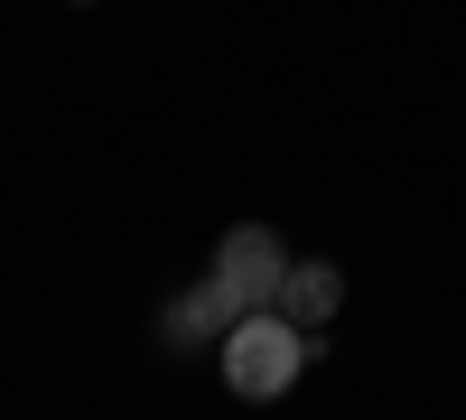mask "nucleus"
Here are the masks:
<instances>
[{
	"instance_id": "1",
	"label": "nucleus",
	"mask_w": 466,
	"mask_h": 420,
	"mask_svg": "<svg viewBox=\"0 0 466 420\" xmlns=\"http://www.w3.org/2000/svg\"><path fill=\"white\" fill-rule=\"evenodd\" d=\"M308 355H318V336H308L299 318H280V309H243V318L215 336V364H224V384L243 393V402H280L299 374H308Z\"/></svg>"
},
{
	"instance_id": "2",
	"label": "nucleus",
	"mask_w": 466,
	"mask_h": 420,
	"mask_svg": "<svg viewBox=\"0 0 466 420\" xmlns=\"http://www.w3.org/2000/svg\"><path fill=\"white\" fill-rule=\"evenodd\" d=\"M215 281L233 290V309H270V299H280V281H289L280 234H270V224H233V234L215 243Z\"/></svg>"
},
{
	"instance_id": "3",
	"label": "nucleus",
	"mask_w": 466,
	"mask_h": 420,
	"mask_svg": "<svg viewBox=\"0 0 466 420\" xmlns=\"http://www.w3.org/2000/svg\"><path fill=\"white\" fill-rule=\"evenodd\" d=\"M233 318H243V309H233V290L206 271L197 290H177L168 309H159V336H168V346H215V336H224Z\"/></svg>"
},
{
	"instance_id": "4",
	"label": "nucleus",
	"mask_w": 466,
	"mask_h": 420,
	"mask_svg": "<svg viewBox=\"0 0 466 420\" xmlns=\"http://www.w3.org/2000/svg\"><path fill=\"white\" fill-rule=\"evenodd\" d=\"M336 299H345V271H336V261H289V281H280V299H270V309L299 318L308 336H318V327L336 318Z\"/></svg>"
},
{
	"instance_id": "5",
	"label": "nucleus",
	"mask_w": 466,
	"mask_h": 420,
	"mask_svg": "<svg viewBox=\"0 0 466 420\" xmlns=\"http://www.w3.org/2000/svg\"><path fill=\"white\" fill-rule=\"evenodd\" d=\"M66 10H94V0H66Z\"/></svg>"
}]
</instances>
